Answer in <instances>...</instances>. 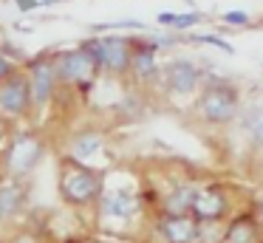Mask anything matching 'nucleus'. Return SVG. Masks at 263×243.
<instances>
[{"label": "nucleus", "instance_id": "7ed1b4c3", "mask_svg": "<svg viewBox=\"0 0 263 243\" xmlns=\"http://www.w3.org/2000/svg\"><path fill=\"white\" fill-rule=\"evenodd\" d=\"M54 71H57L60 94H68L74 99H85L102 77V68L82 45L54 51Z\"/></svg>", "mask_w": 263, "mask_h": 243}, {"label": "nucleus", "instance_id": "412c9836", "mask_svg": "<svg viewBox=\"0 0 263 243\" xmlns=\"http://www.w3.org/2000/svg\"><path fill=\"white\" fill-rule=\"evenodd\" d=\"M60 243H88V237H68V240H60Z\"/></svg>", "mask_w": 263, "mask_h": 243}, {"label": "nucleus", "instance_id": "9d476101", "mask_svg": "<svg viewBox=\"0 0 263 243\" xmlns=\"http://www.w3.org/2000/svg\"><path fill=\"white\" fill-rule=\"evenodd\" d=\"M29 207V181H14L0 175V226L14 223L23 218Z\"/></svg>", "mask_w": 263, "mask_h": 243}, {"label": "nucleus", "instance_id": "a211bd4d", "mask_svg": "<svg viewBox=\"0 0 263 243\" xmlns=\"http://www.w3.org/2000/svg\"><path fill=\"white\" fill-rule=\"evenodd\" d=\"M20 68H23V62L12 60V57H6V54H0V82H3V79H9L14 71H20Z\"/></svg>", "mask_w": 263, "mask_h": 243}, {"label": "nucleus", "instance_id": "f3484780", "mask_svg": "<svg viewBox=\"0 0 263 243\" xmlns=\"http://www.w3.org/2000/svg\"><path fill=\"white\" fill-rule=\"evenodd\" d=\"M156 23L159 26H170V28H178V31H184V28H193L201 23V14L198 11H187V14H173V11H161L159 17H156Z\"/></svg>", "mask_w": 263, "mask_h": 243}, {"label": "nucleus", "instance_id": "423d86ee", "mask_svg": "<svg viewBox=\"0 0 263 243\" xmlns=\"http://www.w3.org/2000/svg\"><path fill=\"white\" fill-rule=\"evenodd\" d=\"M0 116L12 124H31V94L26 68L0 82Z\"/></svg>", "mask_w": 263, "mask_h": 243}, {"label": "nucleus", "instance_id": "f03ea898", "mask_svg": "<svg viewBox=\"0 0 263 243\" xmlns=\"http://www.w3.org/2000/svg\"><path fill=\"white\" fill-rule=\"evenodd\" d=\"M105 181H108V170L82 164L65 153L57 156V195L74 212H88L97 207Z\"/></svg>", "mask_w": 263, "mask_h": 243}, {"label": "nucleus", "instance_id": "2eb2a0df", "mask_svg": "<svg viewBox=\"0 0 263 243\" xmlns=\"http://www.w3.org/2000/svg\"><path fill=\"white\" fill-rule=\"evenodd\" d=\"M195 192L198 190H193V186H176V190L164 198V212L167 215H190Z\"/></svg>", "mask_w": 263, "mask_h": 243}, {"label": "nucleus", "instance_id": "20e7f679", "mask_svg": "<svg viewBox=\"0 0 263 243\" xmlns=\"http://www.w3.org/2000/svg\"><path fill=\"white\" fill-rule=\"evenodd\" d=\"M26 77H29V94H31V124H40V119L51 110L57 99V71H54V48L40 51L26 62Z\"/></svg>", "mask_w": 263, "mask_h": 243}, {"label": "nucleus", "instance_id": "ddd939ff", "mask_svg": "<svg viewBox=\"0 0 263 243\" xmlns=\"http://www.w3.org/2000/svg\"><path fill=\"white\" fill-rule=\"evenodd\" d=\"M223 209H227V198H223V192L201 190V192H195V201H193L190 215H193L195 220H201V223H212V220H218L223 215Z\"/></svg>", "mask_w": 263, "mask_h": 243}, {"label": "nucleus", "instance_id": "39448f33", "mask_svg": "<svg viewBox=\"0 0 263 243\" xmlns=\"http://www.w3.org/2000/svg\"><path fill=\"white\" fill-rule=\"evenodd\" d=\"M80 45L97 60L102 73H108V77H127V68H130V37L99 34V37H85Z\"/></svg>", "mask_w": 263, "mask_h": 243}, {"label": "nucleus", "instance_id": "0eeeda50", "mask_svg": "<svg viewBox=\"0 0 263 243\" xmlns=\"http://www.w3.org/2000/svg\"><path fill=\"white\" fill-rule=\"evenodd\" d=\"M142 209V195L133 186H110L105 181V190L99 195L97 207V220H130Z\"/></svg>", "mask_w": 263, "mask_h": 243}, {"label": "nucleus", "instance_id": "f257e3e1", "mask_svg": "<svg viewBox=\"0 0 263 243\" xmlns=\"http://www.w3.org/2000/svg\"><path fill=\"white\" fill-rule=\"evenodd\" d=\"M48 156V136L40 124H17L0 147V175L29 181Z\"/></svg>", "mask_w": 263, "mask_h": 243}, {"label": "nucleus", "instance_id": "f8f14e48", "mask_svg": "<svg viewBox=\"0 0 263 243\" xmlns=\"http://www.w3.org/2000/svg\"><path fill=\"white\" fill-rule=\"evenodd\" d=\"M201 82V71L190 60H173L164 68V88L173 94H193Z\"/></svg>", "mask_w": 263, "mask_h": 243}, {"label": "nucleus", "instance_id": "dca6fc26", "mask_svg": "<svg viewBox=\"0 0 263 243\" xmlns=\"http://www.w3.org/2000/svg\"><path fill=\"white\" fill-rule=\"evenodd\" d=\"M255 240H257V229L252 223V218H238L227 229V243H255Z\"/></svg>", "mask_w": 263, "mask_h": 243}, {"label": "nucleus", "instance_id": "aec40b11", "mask_svg": "<svg viewBox=\"0 0 263 243\" xmlns=\"http://www.w3.org/2000/svg\"><path fill=\"white\" fill-rule=\"evenodd\" d=\"M255 136H257V141L263 144V116H260V122L255 124Z\"/></svg>", "mask_w": 263, "mask_h": 243}, {"label": "nucleus", "instance_id": "1a4fd4ad", "mask_svg": "<svg viewBox=\"0 0 263 243\" xmlns=\"http://www.w3.org/2000/svg\"><path fill=\"white\" fill-rule=\"evenodd\" d=\"M198 110L206 122H229L238 110V102H235V94L223 85H206L204 94L198 99Z\"/></svg>", "mask_w": 263, "mask_h": 243}, {"label": "nucleus", "instance_id": "4468645a", "mask_svg": "<svg viewBox=\"0 0 263 243\" xmlns=\"http://www.w3.org/2000/svg\"><path fill=\"white\" fill-rule=\"evenodd\" d=\"M161 235L167 243H195L198 240V220L190 215H167L161 220Z\"/></svg>", "mask_w": 263, "mask_h": 243}, {"label": "nucleus", "instance_id": "6ab92c4d", "mask_svg": "<svg viewBox=\"0 0 263 243\" xmlns=\"http://www.w3.org/2000/svg\"><path fill=\"white\" fill-rule=\"evenodd\" d=\"M246 20H249L246 11H227V14H223V23H229V26H243Z\"/></svg>", "mask_w": 263, "mask_h": 243}, {"label": "nucleus", "instance_id": "6e6552de", "mask_svg": "<svg viewBox=\"0 0 263 243\" xmlns=\"http://www.w3.org/2000/svg\"><path fill=\"white\" fill-rule=\"evenodd\" d=\"M105 150H108V136L99 124H80L65 133L63 153L82 164H93L99 156H105Z\"/></svg>", "mask_w": 263, "mask_h": 243}, {"label": "nucleus", "instance_id": "4be33fe9", "mask_svg": "<svg viewBox=\"0 0 263 243\" xmlns=\"http://www.w3.org/2000/svg\"><path fill=\"white\" fill-rule=\"evenodd\" d=\"M88 243H116V240H105V237H93V240H88Z\"/></svg>", "mask_w": 263, "mask_h": 243}, {"label": "nucleus", "instance_id": "9b49d317", "mask_svg": "<svg viewBox=\"0 0 263 243\" xmlns=\"http://www.w3.org/2000/svg\"><path fill=\"white\" fill-rule=\"evenodd\" d=\"M156 51H159V43L130 37V68H127V73H133L139 82H150V79L159 73Z\"/></svg>", "mask_w": 263, "mask_h": 243}]
</instances>
